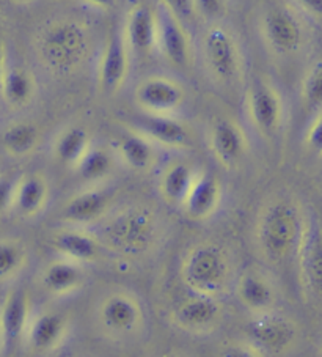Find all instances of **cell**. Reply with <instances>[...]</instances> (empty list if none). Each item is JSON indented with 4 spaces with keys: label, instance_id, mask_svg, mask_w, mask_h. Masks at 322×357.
I'll use <instances>...</instances> for the list:
<instances>
[{
    "label": "cell",
    "instance_id": "1",
    "mask_svg": "<svg viewBox=\"0 0 322 357\" xmlns=\"http://www.w3.org/2000/svg\"><path fill=\"white\" fill-rule=\"evenodd\" d=\"M90 51L89 29L74 17L47 21L35 36L40 63L54 76L66 77L79 71Z\"/></svg>",
    "mask_w": 322,
    "mask_h": 357
},
{
    "label": "cell",
    "instance_id": "2",
    "mask_svg": "<svg viewBox=\"0 0 322 357\" xmlns=\"http://www.w3.org/2000/svg\"><path fill=\"white\" fill-rule=\"evenodd\" d=\"M305 219L300 206L291 199H274L259 213L256 245L259 254L272 264H283L297 257Z\"/></svg>",
    "mask_w": 322,
    "mask_h": 357
},
{
    "label": "cell",
    "instance_id": "3",
    "mask_svg": "<svg viewBox=\"0 0 322 357\" xmlns=\"http://www.w3.org/2000/svg\"><path fill=\"white\" fill-rule=\"evenodd\" d=\"M98 236L104 248L116 255L140 257L156 248L160 238V219L150 206H129L105 219Z\"/></svg>",
    "mask_w": 322,
    "mask_h": 357
},
{
    "label": "cell",
    "instance_id": "4",
    "mask_svg": "<svg viewBox=\"0 0 322 357\" xmlns=\"http://www.w3.org/2000/svg\"><path fill=\"white\" fill-rule=\"evenodd\" d=\"M179 274L189 291L214 298L230 293L238 277L231 255L224 245L213 241L192 245L183 258Z\"/></svg>",
    "mask_w": 322,
    "mask_h": 357
},
{
    "label": "cell",
    "instance_id": "5",
    "mask_svg": "<svg viewBox=\"0 0 322 357\" xmlns=\"http://www.w3.org/2000/svg\"><path fill=\"white\" fill-rule=\"evenodd\" d=\"M201 59L208 76L222 87H233L244 77V54L230 29L209 24L201 36Z\"/></svg>",
    "mask_w": 322,
    "mask_h": 357
},
{
    "label": "cell",
    "instance_id": "6",
    "mask_svg": "<svg viewBox=\"0 0 322 357\" xmlns=\"http://www.w3.org/2000/svg\"><path fill=\"white\" fill-rule=\"evenodd\" d=\"M95 323L109 340L129 342L144 334L146 313L144 304L131 291L115 290L98 301Z\"/></svg>",
    "mask_w": 322,
    "mask_h": 357
},
{
    "label": "cell",
    "instance_id": "7",
    "mask_svg": "<svg viewBox=\"0 0 322 357\" xmlns=\"http://www.w3.org/2000/svg\"><path fill=\"white\" fill-rule=\"evenodd\" d=\"M189 291V290H187ZM224 305L220 298L189 291L176 301L170 312L171 323L190 335H209L224 321Z\"/></svg>",
    "mask_w": 322,
    "mask_h": 357
},
{
    "label": "cell",
    "instance_id": "8",
    "mask_svg": "<svg viewBox=\"0 0 322 357\" xmlns=\"http://www.w3.org/2000/svg\"><path fill=\"white\" fill-rule=\"evenodd\" d=\"M264 45L277 57H291L297 54L305 41L303 26L293 10L275 5L264 11L259 21Z\"/></svg>",
    "mask_w": 322,
    "mask_h": 357
},
{
    "label": "cell",
    "instance_id": "9",
    "mask_svg": "<svg viewBox=\"0 0 322 357\" xmlns=\"http://www.w3.org/2000/svg\"><path fill=\"white\" fill-rule=\"evenodd\" d=\"M245 114L259 135H277L284 121V102L275 85L266 79L253 81L245 93Z\"/></svg>",
    "mask_w": 322,
    "mask_h": 357
},
{
    "label": "cell",
    "instance_id": "10",
    "mask_svg": "<svg viewBox=\"0 0 322 357\" xmlns=\"http://www.w3.org/2000/svg\"><path fill=\"white\" fill-rule=\"evenodd\" d=\"M131 59L132 55L126 45L123 26L114 29L105 40L98 59L96 85L101 93H118L128 81Z\"/></svg>",
    "mask_w": 322,
    "mask_h": 357
},
{
    "label": "cell",
    "instance_id": "11",
    "mask_svg": "<svg viewBox=\"0 0 322 357\" xmlns=\"http://www.w3.org/2000/svg\"><path fill=\"white\" fill-rule=\"evenodd\" d=\"M134 102L145 114L176 115L185 102V90L176 79L153 75L137 84Z\"/></svg>",
    "mask_w": 322,
    "mask_h": 357
},
{
    "label": "cell",
    "instance_id": "12",
    "mask_svg": "<svg viewBox=\"0 0 322 357\" xmlns=\"http://www.w3.org/2000/svg\"><path fill=\"white\" fill-rule=\"evenodd\" d=\"M114 190L93 184L80 192L74 194L60 211V219L66 225L90 227L102 224L110 216V209L114 206Z\"/></svg>",
    "mask_w": 322,
    "mask_h": 357
},
{
    "label": "cell",
    "instance_id": "13",
    "mask_svg": "<svg viewBox=\"0 0 322 357\" xmlns=\"http://www.w3.org/2000/svg\"><path fill=\"white\" fill-rule=\"evenodd\" d=\"M250 342L261 356H282L297 342L296 324L275 310L255 315L250 326Z\"/></svg>",
    "mask_w": 322,
    "mask_h": 357
},
{
    "label": "cell",
    "instance_id": "14",
    "mask_svg": "<svg viewBox=\"0 0 322 357\" xmlns=\"http://www.w3.org/2000/svg\"><path fill=\"white\" fill-rule=\"evenodd\" d=\"M129 128L144 134L159 149L185 150L192 145L194 135L189 126L178 119L176 115H156L145 114L135 116L129 121Z\"/></svg>",
    "mask_w": 322,
    "mask_h": 357
},
{
    "label": "cell",
    "instance_id": "15",
    "mask_svg": "<svg viewBox=\"0 0 322 357\" xmlns=\"http://www.w3.org/2000/svg\"><path fill=\"white\" fill-rule=\"evenodd\" d=\"M158 51L175 68H187L192 61V40L189 27L158 3Z\"/></svg>",
    "mask_w": 322,
    "mask_h": 357
},
{
    "label": "cell",
    "instance_id": "16",
    "mask_svg": "<svg viewBox=\"0 0 322 357\" xmlns=\"http://www.w3.org/2000/svg\"><path fill=\"white\" fill-rule=\"evenodd\" d=\"M210 155L224 169L238 167L249 151V137L239 123L228 116L215 120L208 134Z\"/></svg>",
    "mask_w": 322,
    "mask_h": 357
},
{
    "label": "cell",
    "instance_id": "17",
    "mask_svg": "<svg viewBox=\"0 0 322 357\" xmlns=\"http://www.w3.org/2000/svg\"><path fill=\"white\" fill-rule=\"evenodd\" d=\"M296 258L299 261L303 287L313 296L322 299V227L313 214H308L305 219V229Z\"/></svg>",
    "mask_w": 322,
    "mask_h": 357
},
{
    "label": "cell",
    "instance_id": "18",
    "mask_svg": "<svg viewBox=\"0 0 322 357\" xmlns=\"http://www.w3.org/2000/svg\"><path fill=\"white\" fill-rule=\"evenodd\" d=\"M30 319H32V305H30L29 293L22 288L10 290L0 307V334H2L3 353H11L24 343Z\"/></svg>",
    "mask_w": 322,
    "mask_h": 357
},
{
    "label": "cell",
    "instance_id": "19",
    "mask_svg": "<svg viewBox=\"0 0 322 357\" xmlns=\"http://www.w3.org/2000/svg\"><path fill=\"white\" fill-rule=\"evenodd\" d=\"M70 334V319L65 313L45 310L32 315L24 344L33 354H51L63 347Z\"/></svg>",
    "mask_w": 322,
    "mask_h": 357
},
{
    "label": "cell",
    "instance_id": "20",
    "mask_svg": "<svg viewBox=\"0 0 322 357\" xmlns=\"http://www.w3.org/2000/svg\"><path fill=\"white\" fill-rule=\"evenodd\" d=\"M126 45L132 57L145 59L158 51V15L145 3L134 5L123 22Z\"/></svg>",
    "mask_w": 322,
    "mask_h": 357
},
{
    "label": "cell",
    "instance_id": "21",
    "mask_svg": "<svg viewBox=\"0 0 322 357\" xmlns=\"http://www.w3.org/2000/svg\"><path fill=\"white\" fill-rule=\"evenodd\" d=\"M234 293L239 304L253 315L275 310L277 290L274 283L258 268H245L240 271L234 282Z\"/></svg>",
    "mask_w": 322,
    "mask_h": 357
},
{
    "label": "cell",
    "instance_id": "22",
    "mask_svg": "<svg viewBox=\"0 0 322 357\" xmlns=\"http://www.w3.org/2000/svg\"><path fill=\"white\" fill-rule=\"evenodd\" d=\"M224 197L220 180L209 172H198L181 205L184 216L194 222H204L217 213Z\"/></svg>",
    "mask_w": 322,
    "mask_h": 357
},
{
    "label": "cell",
    "instance_id": "23",
    "mask_svg": "<svg viewBox=\"0 0 322 357\" xmlns=\"http://www.w3.org/2000/svg\"><path fill=\"white\" fill-rule=\"evenodd\" d=\"M52 248L59 257L70 258L86 266L98 260L104 245L99 236L86 230V227L66 225L65 229L54 233Z\"/></svg>",
    "mask_w": 322,
    "mask_h": 357
},
{
    "label": "cell",
    "instance_id": "24",
    "mask_svg": "<svg viewBox=\"0 0 322 357\" xmlns=\"http://www.w3.org/2000/svg\"><path fill=\"white\" fill-rule=\"evenodd\" d=\"M49 199H51V186L47 178L40 172L24 174L15 183L11 211L22 219H35L45 213Z\"/></svg>",
    "mask_w": 322,
    "mask_h": 357
},
{
    "label": "cell",
    "instance_id": "25",
    "mask_svg": "<svg viewBox=\"0 0 322 357\" xmlns=\"http://www.w3.org/2000/svg\"><path fill=\"white\" fill-rule=\"evenodd\" d=\"M86 280L85 264L59 257L41 271V285L55 298H66L77 293Z\"/></svg>",
    "mask_w": 322,
    "mask_h": 357
},
{
    "label": "cell",
    "instance_id": "26",
    "mask_svg": "<svg viewBox=\"0 0 322 357\" xmlns=\"http://www.w3.org/2000/svg\"><path fill=\"white\" fill-rule=\"evenodd\" d=\"M112 150L115 156L134 172H148L158 162V146L129 126L114 140Z\"/></svg>",
    "mask_w": 322,
    "mask_h": 357
},
{
    "label": "cell",
    "instance_id": "27",
    "mask_svg": "<svg viewBox=\"0 0 322 357\" xmlns=\"http://www.w3.org/2000/svg\"><path fill=\"white\" fill-rule=\"evenodd\" d=\"M36 79L33 73L10 57L0 81V98L11 109H24L35 100Z\"/></svg>",
    "mask_w": 322,
    "mask_h": 357
},
{
    "label": "cell",
    "instance_id": "28",
    "mask_svg": "<svg viewBox=\"0 0 322 357\" xmlns=\"http://www.w3.org/2000/svg\"><path fill=\"white\" fill-rule=\"evenodd\" d=\"M198 172L200 170L194 164L184 159H171L170 162H167L158 181L160 199L169 206L181 208Z\"/></svg>",
    "mask_w": 322,
    "mask_h": 357
},
{
    "label": "cell",
    "instance_id": "29",
    "mask_svg": "<svg viewBox=\"0 0 322 357\" xmlns=\"http://www.w3.org/2000/svg\"><path fill=\"white\" fill-rule=\"evenodd\" d=\"M91 145L93 140L90 132L84 126L72 125L61 129L57 134L52 145V153L59 162L74 169Z\"/></svg>",
    "mask_w": 322,
    "mask_h": 357
},
{
    "label": "cell",
    "instance_id": "30",
    "mask_svg": "<svg viewBox=\"0 0 322 357\" xmlns=\"http://www.w3.org/2000/svg\"><path fill=\"white\" fill-rule=\"evenodd\" d=\"M41 144V129L33 121H15L2 134V146L11 158H26Z\"/></svg>",
    "mask_w": 322,
    "mask_h": 357
},
{
    "label": "cell",
    "instance_id": "31",
    "mask_svg": "<svg viewBox=\"0 0 322 357\" xmlns=\"http://www.w3.org/2000/svg\"><path fill=\"white\" fill-rule=\"evenodd\" d=\"M115 153L114 150L105 149L101 145L93 144L90 150L85 153V156L80 159L79 164L72 170L84 183L101 184L105 178L112 174L115 165Z\"/></svg>",
    "mask_w": 322,
    "mask_h": 357
},
{
    "label": "cell",
    "instance_id": "32",
    "mask_svg": "<svg viewBox=\"0 0 322 357\" xmlns=\"http://www.w3.org/2000/svg\"><path fill=\"white\" fill-rule=\"evenodd\" d=\"M27 248L17 239H0V282H10L27 266Z\"/></svg>",
    "mask_w": 322,
    "mask_h": 357
},
{
    "label": "cell",
    "instance_id": "33",
    "mask_svg": "<svg viewBox=\"0 0 322 357\" xmlns=\"http://www.w3.org/2000/svg\"><path fill=\"white\" fill-rule=\"evenodd\" d=\"M302 102L313 115L322 112V59L309 66L302 82Z\"/></svg>",
    "mask_w": 322,
    "mask_h": 357
},
{
    "label": "cell",
    "instance_id": "34",
    "mask_svg": "<svg viewBox=\"0 0 322 357\" xmlns=\"http://www.w3.org/2000/svg\"><path fill=\"white\" fill-rule=\"evenodd\" d=\"M198 20L215 24L224 20L228 10V0H194Z\"/></svg>",
    "mask_w": 322,
    "mask_h": 357
},
{
    "label": "cell",
    "instance_id": "35",
    "mask_svg": "<svg viewBox=\"0 0 322 357\" xmlns=\"http://www.w3.org/2000/svg\"><path fill=\"white\" fill-rule=\"evenodd\" d=\"M159 3L169 10L171 15H175L187 27L190 24H194L195 20H198L194 0H159Z\"/></svg>",
    "mask_w": 322,
    "mask_h": 357
},
{
    "label": "cell",
    "instance_id": "36",
    "mask_svg": "<svg viewBox=\"0 0 322 357\" xmlns=\"http://www.w3.org/2000/svg\"><path fill=\"white\" fill-rule=\"evenodd\" d=\"M305 144L314 155L322 158V112L313 116L305 132Z\"/></svg>",
    "mask_w": 322,
    "mask_h": 357
},
{
    "label": "cell",
    "instance_id": "37",
    "mask_svg": "<svg viewBox=\"0 0 322 357\" xmlns=\"http://www.w3.org/2000/svg\"><path fill=\"white\" fill-rule=\"evenodd\" d=\"M15 183L10 178L0 175V216L13 209V195H15Z\"/></svg>",
    "mask_w": 322,
    "mask_h": 357
},
{
    "label": "cell",
    "instance_id": "38",
    "mask_svg": "<svg viewBox=\"0 0 322 357\" xmlns=\"http://www.w3.org/2000/svg\"><path fill=\"white\" fill-rule=\"evenodd\" d=\"M296 7L309 16L322 17V0H293Z\"/></svg>",
    "mask_w": 322,
    "mask_h": 357
},
{
    "label": "cell",
    "instance_id": "39",
    "mask_svg": "<svg viewBox=\"0 0 322 357\" xmlns=\"http://www.w3.org/2000/svg\"><path fill=\"white\" fill-rule=\"evenodd\" d=\"M80 2L86 5L89 8L98 10V11H107L110 8H114L116 0H80Z\"/></svg>",
    "mask_w": 322,
    "mask_h": 357
},
{
    "label": "cell",
    "instance_id": "40",
    "mask_svg": "<svg viewBox=\"0 0 322 357\" xmlns=\"http://www.w3.org/2000/svg\"><path fill=\"white\" fill-rule=\"evenodd\" d=\"M7 59H8V52H7V47H5V43L3 38L0 36V81H2V75H3V68L5 63H7Z\"/></svg>",
    "mask_w": 322,
    "mask_h": 357
},
{
    "label": "cell",
    "instance_id": "41",
    "mask_svg": "<svg viewBox=\"0 0 322 357\" xmlns=\"http://www.w3.org/2000/svg\"><path fill=\"white\" fill-rule=\"evenodd\" d=\"M0 351H2V334H0Z\"/></svg>",
    "mask_w": 322,
    "mask_h": 357
},
{
    "label": "cell",
    "instance_id": "42",
    "mask_svg": "<svg viewBox=\"0 0 322 357\" xmlns=\"http://www.w3.org/2000/svg\"><path fill=\"white\" fill-rule=\"evenodd\" d=\"M15 2H30V0H15Z\"/></svg>",
    "mask_w": 322,
    "mask_h": 357
}]
</instances>
